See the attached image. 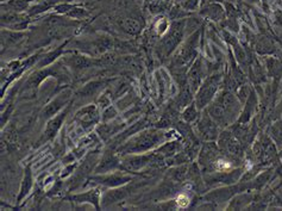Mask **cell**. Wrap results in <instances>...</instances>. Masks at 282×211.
Here are the masks:
<instances>
[{
	"label": "cell",
	"mask_w": 282,
	"mask_h": 211,
	"mask_svg": "<svg viewBox=\"0 0 282 211\" xmlns=\"http://www.w3.org/2000/svg\"><path fill=\"white\" fill-rule=\"evenodd\" d=\"M165 136L167 135L164 133L156 129L141 130L136 133V135H133L127 138L125 143H122L117 148V153L119 156L129 155V154L148 153L156 146L161 145L164 141Z\"/></svg>",
	"instance_id": "6da1fadb"
},
{
	"label": "cell",
	"mask_w": 282,
	"mask_h": 211,
	"mask_svg": "<svg viewBox=\"0 0 282 211\" xmlns=\"http://www.w3.org/2000/svg\"><path fill=\"white\" fill-rule=\"evenodd\" d=\"M209 115L219 126H228L234 122L239 112V103L234 94L223 91L208 109Z\"/></svg>",
	"instance_id": "7a4b0ae2"
},
{
	"label": "cell",
	"mask_w": 282,
	"mask_h": 211,
	"mask_svg": "<svg viewBox=\"0 0 282 211\" xmlns=\"http://www.w3.org/2000/svg\"><path fill=\"white\" fill-rule=\"evenodd\" d=\"M199 41V33L194 32L193 35L188 37L187 41L182 46H180L175 50V54L172 59L171 67L172 69H176L178 75H185L187 69L190 68L192 63L197 58V47Z\"/></svg>",
	"instance_id": "3957f363"
},
{
	"label": "cell",
	"mask_w": 282,
	"mask_h": 211,
	"mask_svg": "<svg viewBox=\"0 0 282 211\" xmlns=\"http://www.w3.org/2000/svg\"><path fill=\"white\" fill-rule=\"evenodd\" d=\"M186 21L180 20L173 22L169 26V30L162 36L157 44V55L160 59L168 58L172 52H174L179 48L185 36Z\"/></svg>",
	"instance_id": "277c9868"
},
{
	"label": "cell",
	"mask_w": 282,
	"mask_h": 211,
	"mask_svg": "<svg viewBox=\"0 0 282 211\" xmlns=\"http://www.w3.org/2000/svg\"><path fill=\"white\" fill-rule=\"evenodd\" d=\"M115 40L111 36L99 33V35L94 36L93 39L75 41L74 48L77 49V51L82 52V54L89 55L92 58H99L101 55L110 52L111 49L115 48Z\"/></svg>",
	"instance_id": "5b68a950"
},
{
	"label": "cell",
	"mask_w": 282,
	"mask_h": 211,
	"mask_svg": "<svg viewBox=\"0 0 282 211\" xmlns=\"http://www.w3.org/2000/svg\"><path fill=\"white\" fill-rule=\"evenodd\" d=\"M221 82L220 74H213L209 77L198 89L197 97H195V105L198 109H204L211 103L214 96L219 89Z\"/></svg>",
	"instance_id": "8992f818"
},
{
	"label": "cell",
	"mask_w": 282,
	"mask_h": 211,
	"mask_svg": "<svg viewBox=\"0 0 282 211\" xmlns=\"http://www.w3.org/2000/svg\"><path fill=\"white\" fill-rule=\"evenodd\" d=\"M89 180L93 184H97V185L114 188L125 185V184H129L130 182H134V177L133 173H120L116 171L106 173V174H94Z\"/></svg>",
	"instance_id": "52a82bcc"
},
{
	"label": "cell",
	"mask_w": 282,
	"mask_h": 211,
	"mask_svg": "<svg viewBox=\"0 0 282 211\" xmlns=\"http://www.w3.org/2000/svg\"><path fill=\"white\" fill-rule=\"evenodd\" d=\"M62 62L67 67H69L73 71H82L92 68V67H99V60L98 58H92V56L82 54V52L67 51L62 56Z\"/></svg>",
	"instance_id": "ba28073f"
},
{
	"label": "cell",
	"mask_w": 282,
	"mask_h": 211,
	"mask_svg": "<svg viewBox=\"0 0 282 211\" xmlns=\"http://www.w3.org/2000/svg\"><path fill=\"white\" fill-rule=\"evenodd\" d=\"M219 149L225 156L230 157L231 160L240 159L243 155L242 142L237 138L230 131H224L219 136Z\"/></svg>",
	"instance_id": "9c48e42d"
},
{
	"label": "cell",
	"mask_w": 282,
	"mask_h": 211,
	"mask_svg": "<svg viewBox=\"0 0 282 211\" xmlns=\"http://www.w3.org/2000/svg\"><path fill=\"white\" fill-rule=\"evenodd\" d=\"M75 120L79 124H81V127L85 130H91L92 128L96 127L101 120L100 109L96 104L86 105V107L81 108L80 110L77 111Z\"/></svg>",
	"instance_id": "30bf717a"
},
{
	"label": "cell",
	"mask_w": 282,
	"mask_h": 211,
	"mask_svg": "<svg viewBox=\"0 0 282 211\" xmlns=\"http://www.w3.org/2000/svg\"><path fill=\"white\" fill-rule=\"evenodd\" d=\"M120 159H122V171L135 174L142 171L145 166L152 164L153 154H129V155L120 156Z\"/></svg>",
	"instance_id": "8fae6325"
},
{
	"label": "cell",
	"mask_w": 282,
	"mask_h": 211,
	"mask_svg": "<svg viewBox=\"0 0 282 211\" xmlns=\"http://www.w3.org/2000/svg\"><path fill=\"white\" fill-rule=\"evenodd\" d=\"M122 171V159L118 153H114L111 149H107L103 154L94 168V174H106V173Z\"/></svg>",
	"instance_id": "7c38bea8"
},
{
	"label": "cell",
	"mask_w": 282,
	"mask_h": 211,
	"mask_svg": "<svg viewBox=\"0 0 282 211\" xmlns=\"http://www.w3.org/2000/svg\"><path fill=\"white\" fill-rule=\"evenodd\" d=\"M30 16L25 13L13 12V11H2V26L3 28L14 30V31H23L28 28Z\"/></svg>",
	"instance_id": "4fadbf2b"
},
{
	"label": "cell",
	"mask_w": 282,
	"mask_h": 211,
	"mask_svg": "<svg viewBox=\"0 0 282 211\" xmlns=\"http://www.w3.org/2000/svg\"><path fill=\"white\" fill-rule=\"evenodd\" d=\"M70 90H63V91L58 94L54 100H51L42 111V118L43 119H50L54 117L56 114H59L65 107H68L70 98H71Z\"/></svg>",
	"instance_id": "5bb4252c"
},
{
	"label": "cell",
	"mask_w": 282,
	"mask_h": 211,
	"mask_svg": "<svg viewBox=\"0 0 282 211\" xmlns=\"http://www.w3.org/2000/svg\"><path fill=\"white\" fill-rule=\"evenodd\" d=\"M69 108H70V105H68V107H67L65 110L60 112L59 115H56L55 117H52V118H50L48 120L46 130H44L42 137H41V140L39 141L40 145H42V143L47 142V141L52 140V138H54L56 135H58L59 130L61 129L62 124H63V122H65L67 115H68Z\"/></svg>",
	"instance_id": "9a60e30c"
},
{
	"label": "cell",
	"mask_w": 282,
	"mask_h": 211,
	"mask_svg": "<svg viewBox=\"0 0 282 211\" xmlns=\"http://www.w3.org/2000/svg\"><path fill=\"white\" fill-rule=\"evenodd\" d=\"M134 187L127 185L119 186V187H114L104 192L103 197H101V208H107V206L114 205L116 203L123 201L124 198H126L131 192H133Z\"/></svg>",
	"instance_id": "2e32d148"
},
{
	"label": "cell",
	"mask_w": 282,
	"mask_h": 211,
	"mask_svg": "<svg viewBox=\"0 0 282 211\" xmlns=\"http://www.w3.org/2000/svg\"><path fill=\"white\" fill-rule=\"evenodd\" d=\"M198 134L202 140L213 141L218 136V128L217 123L212 119L209 112H206L201 116V118L198 122Z\"/></svg>",
	"instance_id": "e0dca14e"
},
{
	"label": "cell",
	"mask_w": 282,
	"mask_h": 211,
	"mask_svg": "<svg viewBox=\"0 0 282 211\" xmlns=\"http://www.w3.org/2000/svg\"><path fill=\"white\" fill-rule=\"evenodd\" d=\"M219 155H220L219 148H218L213 142H209L202 147L200 155H199V164H200V166L205 169V171L211 173L214 161L217 160V157Z\"/></svg>",
	"instance_id": "ac0fdd59"
},
{
	"label": "cell",
	"mask_w": 282,
	"mask_h": 211,
	"mask_svg": "<svg viewBox=\"0 0 282 211\" xmlns=\"http://www.w3.org/2000/svg\"><path fill=\"white\" fill-rule=\"evenodd\" d=\"M101 197H103V191H101L100 187L92 188V190H88L87 192H84V194H77L70 196L69 199L71 202L78 203V204H85V203H88V204L93 205L97 210L101 208Z\"/></svg>",
	"instance_id": "d6986e66"
},
{
	"label": "cell",
	"mask_w": 282,
	"mask_h": 211,
	"mask_svg": "<svg viewBox=\"0 0 282 211\" xmlns=\"http://www.w3.org/2000/svg\"><path fill=\"white\" fill-rule=\"evenodd\" d=\"M117 24L123 32H125L126 35H130V36L140 35L143 29V22L136 17H130V16L120 17L117 20Z\"/></svg>",
	"instance_id": "ffe728a7"
},
{
	"label": "cell",
	"mask_w": 282,
	"mask_h": 211,
	"mask_svg": "<svg viewBox=\"0 0 282 211\" xmlns=\"http://www.w3.org/2000/svg\"><path fill=\"white\" fill-rule=\"evenodd\" d=\"M98 161H99V155H98L97 153L89 154V155L84 160V163H82L80 167H79L77 173H75L73 183H81L86 177L94 172V168H96Z\"/></svg>",
	"instance_id": "44dd1931"
},
{
	"label": "cell",
	"mask_w": 282,
	"mask_h": 211,
	"mask_svg": "<svg viewBox=\"0 0 282 211\" xmlns=\"http://www.w3.org/2000/svg\"><path fill=\"white\" fill-rule=\"evenodd\" d=\"M201 79H202V66L201 61L198 60L193 63L192 68L190 69V73L187 75V82L188 87L191 89L192 92H197V90L200 87L201 85Z\"/></svg>",
	"instance_id": "7402d4cb"
},
{
	"label": "cell",
	"mask_w": 282,
	"mask_h": 211,
	"mask_svg": "<svg viewBox=\"0 0 282 211\" xmlns=\"http://www.w3.org/2000/svg\"><path fill=\"white\" fill-rule=\"evenodd\" d=\"M172 0H143V7L152 16L164 13L171 7Z\"/></svg>",
	"instance_id": "603a6c76"
},
{
	"label": "cell",
	"mask_w": 282,
	"mask_h": 211,
	"mask_svg": "<svg viewBox=\"0 0 282 211\" xmlns=\"http://www.w3.org/2000/svg\"><path fill=\"white\" fill-rule=\"evenodd\" d=\"M105 81L98 80V81H91L87 85H85L80 91L77 93V98L80 100H91L103 90V86Z\"/></svg>",
	"instance_id": "cb8c5ba5"
},
{
	"label": "cell",
	"mask_w": 282,
	"mask_h": 211,
	"mask_svg": "<svg viewBox=\"0 0 282 211\" xmlns=\"http://www.w3.org/2000/svg\"><path fill=\"white\" fill-rule=\"evenodd\" d=\"M67 44H68V41H66V42L63 43L62 46H60L59 48H56L55 50L49 51V52H47L46 55L41 56L40 60H39V62L36 63L37 68H40V69L41 68H44V67H47L49 65H52V63H54L59 58H62V56L66 54L65 48H66Z\"/></svg>",
	"instance_id": "d4e9b609"
},
{
	"label": "cell",
	"mask_w": 282,
	"mask_h": 211,
	"mask_svg": "<svg viewBox=\"0 0 282 211\" xmlns=\"http://www.w3.org/2000/svg\"><path fill=\"white\" fill-rule=\"evenodd\" d=\"M26 36L24 31H14V30H2V50L5 48L12 47L14 44L20 43L22 40Z\"/></svg>",
	"instance_id": "484cf974"
},
{
	"label": "cell",
	"mask_w": 282,
	"mask_h": 211,
	"mask_svg": "<svg viewBox=\"0 0 282 211\" xmlns=\"http://www.w3.org/2000/svg\"><path fill=\"white\" fill-rule=\"evenodd\" d=\"M200 14L202 17L208 18V20L212 22H219L225 17V10L223 9V6H221L220 4L213 3V4H209V5H206L204 9L201 10Z\"/></svg>",
	"instance_id": "4316f807"
},
{
	"label": "cell",
	"mask_w": 282,
	"mask_h": 211,
	"mask_svg": "<svg viewBox=\"0 0 282 211\" xmlns=\"http://www.w3.org/2000/svg\"><path fill=\"white\" fill-rule=\"evenodd\" d=\"M123 124L118 123H112V122H106L101 123L100 126L97 127V133L99 134L100 138L103 141L110 140L112 136H115L116 134H118V131L122 129Z\"/></svg>",
	"instance_id": "83f0119b"
},
{
	"label": "cell",
	"mask_w": 282,
	"mask_h": 211,
	"mask_svg": "<svg viewBox=\"0 0 282 211\" xmlns=\"http://www.w3.org/2000/svg\"><path fill=\"white\" fill-rule=\"evenodd\" d=\"M32 186H33V178H32L31 167H30V165H29V166H26L24 169V177H23V180H22L20 195H18V198H17L18 204H20V203L23 201L26 196L30 194Z\"/></svg>",
	"instance_id": "f1b7e54d"
},
{
	"label": "cell",
	"mask_w": 282,
	"mask_h": 211,
	"mask_svg": "<svg viewBox=\"0 0 282 211\" xmlns=\"http://www.w3.org/2000/svg\"><path fill=\"white\" fill-rule=\"evenodd\" d=\"M89 16L88 11L84 9V7H79L78 5H75L73 9H71L68 13L66 14V17H69L71 20L75 21H82L86 20Z\"/></svg>",
	"instance_id": "f546056e"
},
{
	"label": "cell",
	"mask_w": 282,
	"mask_h": 211,
	"mask_svg": "<svg viewBox=\"0 0 282 211\" xmlns=\"http://www.w3.org/2000/svg\"><path fill=\"white\" fill-rule=\"evenodd\" d=\"M197 105L195 104H191L190 107H187L185 109V111H183L182 114V118L185 122L187 123H192L194 122L195 119L198 118V111H197Z\"/></svg>",
	"instance_id": "4dcf8cb0"
},
{
	"label": "cell",
	"mask_w": 282,
	"mask_h": 211,
	"mask_svg": "<svg viewBox=\"0 0 282 211\" xmlns=\"http://www.w3.org/2000/svg\"><path fill=\"white\" fill-rule=\"evenodd\" d=\"M171 175L175 182H181V180L185 179L187 175V167L186 166H180V167L172 169Z\"/></svg>",
	"instance_id": "1f68e13d"
},
{
	"label": "cell",
	"mask_w": 282,
	"mask_h": 211,
	"mask_svg": "<svg viewBox=\"0 0 282 211\" xmlns=\"http://www.w3.org/2000/svg\"><path fill=\"white\" fill-rule=\"evenodd\" d=\"M116 116H117V110L110 105V107L103 110V114H101V122H111V120H114L116 118Z\"/></svg>",
	"instance_id": "d6a6232c"
},
{
	"label": "cell",
	"mask_w": 282,
	"mask_h": 211,
	"mask_svg": "<svg viewBox=\"0 0 282 211\" xmlns=\"http://www.w3.org/2000/svg\"><path fill=\"white\" fill-rule=\"evenodd\" d=\"M169 26L171 25L168 24V21L165 20V18H161V20L157 21V23L155 25V31L159 36H163L169 30Z\"/></svg>",
	"instance_id": "836d02e7"
},
{
	"label": "cell",
	"mask_w": 282,
	"mask_h": 211,
	"mask_svg": "<svg viewBox=\"0 0 282 211\" xmlns=\"http://www.w3.org/2000/svg\"><path fill=\"white\" fill-rule=\"evenodd\" d=\"M111 105V97L108 96L107 93H103L100 94L99 99H98V108L100 110H105V109L108 108Z\"/></svg>",
	"instance_id": "e575fe53"
},
{
	"label": "cell",
	"mask_w": 282,
	"mask_h": 211,
	"mask_svg": "<svg viewBox=\"0 0 282 211\" xmlns=\"http://www.w3.org/2000/svg\"><path fill=\"white\" fill-rule=\"evenodd\" d=\"M200 0H182V9L186 11H194L197 10Z\"/></svg>",
	"instance_id": "d590c367"
},
{
	"label": "cell",
	"mask_w": 282,
	"mask_h": 211,
	"mask_svg": "<svg viewBox=\"0 0 282 211\" xmlns=\"http://www.w3.org/2000/svg\"><path fill=\"white\" fill-rule=\"evenodd\" d=\"M188 203H190V199H188L186 195H180L178 199H176V205L180 206V208H186Z\"/></svg>",
	"instance_id": "8d00e7d4"
},
{
	"label": "cell",
	"mask_w": 282,
	"mask_h": 211,
	"mask_svg": "<svg viewBox=\"0 0 282 211\" xmlns=\"http://www.w3.org/2000/svg\"><path fill=\"white\" fill-rule=\"evenodd\" d=\"M276 20H277V22H279V24L282 26V13L277 14V16H276Z\"/></svg>",
	"instance_id": "74e56055"
}]
</instances>
